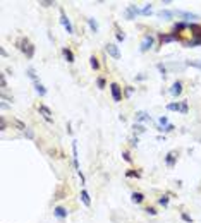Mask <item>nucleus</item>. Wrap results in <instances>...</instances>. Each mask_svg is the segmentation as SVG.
I'll return each instance as SVG.
<instances>
[{
    "instance_id": "nucleus-1",
    "label": "nucleus",
    "mask_w": 201,
    "mask_h": 223,
    "mask_svg": "<svg viewBox=\"0 0 201 223\" xmlns=\"http://www.w3.org/2000/svg\"><path fill=\"white\" fill-rule=\"evenodd\" d=\"M105 52L108 53L110 57H113V58H120V52H119V47L117 45H113V43H108V45H105Z\"/></svg>"
},
{
    "instance_id": "nucleus-19",
    "label": "nucleus",
    "mask_w": 201,
    "mask_h": 223,
    "mask_svg": "<svg viewBox=\"0 0 201 223\" xmlns=\"http://www.w3.org/2000/svg\"><path fill=\"white\" fill-rule=\"evenodd\" d=\"M88 24H90V28H91V31H93V33H98V22L95 21L93 17H90V19H88Z\"/></svg>"
},
{
    "instance_id": "nucleus-18",
    "label": "nucleus",
    "mask_w": 201,
    "mask_h": 223,
    "mask_svg": "<svg viewBox=\"0 0 201 223\" xmlns=\"http://www.w3.org/2000/svg\"><path fill=\"white\" fill-rule=\"evenodd\" d=\"M175 158H177V156H175V153H168V154H167V158H165L167 165H168V167H174V163H175Z\"/></svg>"
},
{
    "instance_id": "nucleus-15",
    "label": "nucleus",
    "mask_w": 201,
    "mask_h": 223,
    "mask_svg": "<svg viewBox=\"0 0 201 223\" xmlns=\"http://www.w3.org/2000/svg\"><path fill=\"white\" fill-rule=\"evenodd\" d=\"M131 199H132V202H136V204H139V202H143V201H145V196L141 194V192H132Z\"/></svg>"
},
{
    "instance_id": "nucleus-24",
    "label": "nucleus",
    "mask_w": 201,
    "mask_h": 223,
    "mask_svg": "<svg viewBox=\"0 0 201 223\" xmlns=\"http://www.w3.org/2000/svg\"><path fill=\"white\" fill-rule=\"evenodd\" d=\"M24 53L28 55V58H31V57L35 55V47H33V45H29L28 48H26V52H24Z\"/></svg>"
},
{
    "instance_id": "nucleus-26",
    "label": "nucleus",
    "mask_w": 201,
    "mask_h": 223,
    "mask_svg": "<svg viewBox=\"0 0 201 223\" xmlns=\"http://www.w3.org/2000/svg\"><path fill=\"white\" fill-rule=\"evenodd\" d=\"M186 65H191V67H198V69H201V60H193V62L189 60Z\"/></svg>"
},
{
    "instance_id": "nucleus-6",
    "label": "nucleus",
    "mask_w": 201,
    "mask_h": 223,
    "mask_svg": "<svg viewBox=\"0 0 201 223\" xmlns=\"http://www.w3.org/2000/svg\"><path fill=\"white\" fill-rule=\"evenodd\" d=\"M38 112L43 115V119L47 120V122H53V119H52V112H50L48 106H45V105H40L38 106Z\"/></svg>"
},
{
    "instance_id": "nucleus-22",
    "label": "nucleus",
    "mask_w": 201,
    "mask_h": 223,
    "mask_svg": "<svg viewBox=\"0 0 201 223\" xmlns=\"http://www.w3.org/2000/svg\"><path fill=\"white\" fill-rule=\"evenodd\" d=\"M28 76L31 77V81H33V83H36V81H38V77H36V70L33 69V67H29V69H28Z\"/></svg>"
},
{
    "instance_id": "nucleus-10",
    "label": "nucleus",
    "mask_w": 201,
    "mask_h": 223,
    "mask_svg": "<svg viewBox=\"0 0 201 223\" xmlns=\"http://www.w3.org/2000/svg\"><path fill=\"white\" fill-rule=\"evenodd\" d=\"M72 156H74V168L79 172V160H77V144H76V141H72Z\"/></svg>"
},
{
    "instance_id": "nucleus-42",
    "label": "nucleus",
    "mask_w": 201,
    "mask_h": 223,
    "mask_svg": "<svg viewBox=\"0 0 201 223\" xmlns=\"http://www.w3.org/2000/svg\"><path fill=\"white\" fill-rule=\"evenodd\" d=\"M146 213H148V215H156L155 208H148V209H146Z\"/></svg>"
},
{
    "instance_id": "nucleus-40",
    "label": "nucleus",
    "mask_w": 201,
    "mask_h": 223,
    "mask_svg": "<svg viewBox=\"0 0 201 223\" xmlns=\"http://www.w3.org/2000/svg\"><path fill=\"white\" fill-rule=\"evenodd\" d=\"M122 156H124L125 161H131V156H129V153H127V151H124V153H122Z\"/></svg>"
},
{
    "instance_id": "nucleus-21",
    "label": "nucleus",
    "mask_w": 201,
    "mask_h": 223,
    "mask_svg": "<svg viewBox=\"0 0 201 223\" xmlns=\"http://www.w3.org/2000/svg\"><path fill=\"white\" fill-rule=\"evenodd\" d=\"M90 64H91V67H93L95 70H98V69H100V62H98V58H96L95 55H91V58H90Z\"/></svg>"
},
{
    "instance_id": "nucleus-17",
    "label": "nucleus",
    "mask_w": 201,
    "mask_h": 223,
    "mask_svg": "<svg viewBox=\"0 0 201 223\" xmlns=\"http://www.w3.org/2000/svg\"><path fill=\"white\" fill-rule=\"evenodd\" d=\"M17 45H19V50H22V52H26V48L29 47L28 38H22V40H19V41H17Z\"/></svg>"
},
{
    "instance_id": "nucleus-9",
    "label": "nucleus",
    "mask_w": 201,
    "mask_h": 223,
    "mask_svg": "<svg viewBox=\"0 0 201 223\" xmlns=\"http://www.w3.org/2000/svg\"><path fill=\"white\" fill-rule=\"evenodd\" d=\"M170 93H172L174 96H179L180 93H182V83H180V81H175V83L172 84V89H170Z\"/></svg>"
},
{
    "instance_id": "nucleus-4",
    "label": "nucleus",
    "mask_w": 201,
    "mask_h": 223,
    "mask_svg": "<svg viewBox=\"0 0 201 223\" xmlns=\"http://www.w3.org/2000/svg\"><path fill=\"white\" fill-rule=\"evenodd\" d=\"M138 14H141V10H139L136 5H132V4H131V5H129L127 9H125V12H124L125 19H129V21H131V19H134V17H136Z\"/></svg>"
},
{
    "instance_id": "nucleus-45",
    "label": "nucleus",
    "mask_w": 201,
    "mask_h": 223,
    "mask_svg": "<svg viewBox=\"0 0 201 223\" xmlns=\"http://www.w3.org/2000/svg\"><path fill=\"white\" fill-rule=\"evenodd\" d=\"M0 53H2V57H7V52H5V48H0Z\"/></svg>"
},
{
    "instance_id": "nucleus-43",
    "label": "nucleus",
    "mask_w": 201,
    "mask_h": 223,
    "mask_svg": "<svg viewBox=\"0 0 201 223\" xmlns=\"http://www.w3.org/2000/svg\"><path fill=\"white\" fill-rule=\"evenodd\" d=\"M182 220H184V222H187V223H191V222H193V220H191V218H189V216H187L186 213L182 215Z\"/></svg>"
},
{
    "instance_id": "nucleus-32",
    "label": "nucleus",
    "mask_w": 201,
    "mask_h": 223,
    "mask_svg": "<svg viewBox=\"0 0 201 223\" xmlns=\"http://www.w3.org/2000/svg\"><path fill=\"white\" fill-rule=\"evenodd\" d=\"M0 127H2V131L7 129V120L4 119V117H0Z\"/></svg>"
},
{
    "instance_id": "nucleus-27",
    "label": "nucleus",
    "mask_w": 201,
    "mask_h": 223,
    "mask_svg": "<svg viewBox=\"0 0 201 223\" xmlns=\"http://www.w3.org/2000/svg\"><path fill=\"white\" fill-rule=\"evenodd\" d=\"M158 131H162V132H170V131H174V126L168 124V126H165V127H158Z\"/></svg>"
},
{
    "instance_id": "nucleus-39",
    "label": "nucleus",
    "mask_w": 201,
    "mask_h": 223,
    "mask_svg": "<svg viewBox=\"0 0 201 223\" xmlns=\"http://www.w3.org/2000/svg\"><path fill=\"white\" fill-rule=\"evenodd\" d=\"M117 40H119V41H124L125 35H124V33H117Z\"/></svg>"
},
{
    "instance_id": "nucleus-2",
    "label": "nucleus",
    "mask_w": 201,
    "mask_h": 223,
    "mask_svg": "<svg viewBox=\"0 0 201 223\" xmlns=\"http://www.w3.org/2000/svg\"><path fill=\"white\" fill-rule=\"evenodd\" d=\"M174 16L182 17V19H187V21H196V19H200V16H198V14H193V12H184V10H174Z\"/></svg>"
},
{
    "instance_id": "nucleus-16",
    "label": "nucleus",
    "mask_w": 201,
    "mask_h": 223,
    "mask_svg": "<svg viewBox=\"0 0 201 223\" xmlns=\"http://www.w3.org/2000/svg\"><path fill=\"white\" fill-rule=\"evenodd\" d=\"M174 16V10H160L158 12V17H162V19H170Z\"/></svg>"
},
{
    "instance_id": "nucleus-41",
    "label": "nucleus",
    "mask_w": 201,
    "mask_h": 223,
    "mask_svg": "<svg viewBox=\"0 0 201 223\" xmlns=\"http://www.w3.org/2000/svg\"><path fill=\"white\" fill-rule=\"evenodd\" d=\"M127 177H139V174H138V172H132V170H131V172H127Z\"/></svg>"
},
{
    "instance_id": "nucleus-20",
    "label": "nucleus",
    "mask_w": 201,
    "mask_h": 223,
    "mask_svg": "<svg viewBox=\"0 0 201 223\" xmlns=\"http://www.w3.org/2000/svg\"><path fill=\"white\" fill-rule=\"evenodd\" d=\"M12 124H14V126L17 127L19 131H26V129H28V127H26V124H24V122H21V120H17V119H14V120H12Z\"/></svg>"
},
{
    "instance_id": "nucleus-25",
    "label": "nucleus",
    "mask_w": 201,
    "mask_h": 223,
    "mask_svg": "<svg viewBox=\"0 0 201 223\" xmlns=\"http://www.w3.org/2000/svg\"><path fill=\"white\" fill-rule=\"evenodd\" d=\"M24 136H26V137H28V139H35V132H33V129H26V131H24Z\"/></svg>"
},
{
    "instance_id": "nucleus-36",
    "label": "nucleus",
    "mask_w": 201,
    "mask_h": 223,
    "mask_svg": "<svg viewBox=\"0 0 201 223\" xmlns=\"http://www.w3.org/2000/svg\"><path fill=\"white\" fill-rule=\"evenodd\" d=\"M184 28H186V24H184V22H179V24H175V31H182Z\"/></svg>"
},
{
    "instance_id": "nucleus-31",
    "label": "nucleus",
    "mask_w": 201,
    "mask_h": 223,
    "mask_svg": "<svg viewBox=\"0 0 201 223\" xmlns=\"http://www.w3.org/2000/svg\"><path fill=\"white\" fill-rule=\"evenodd\" d=\"M158 202L162 204V206H167V204H168V197H167V196H162V197L158 199Z\"/></svg>"
},
{
    "instance_id": "nucleus-5",
    "label": "nucleus",
    "mask_w": 201,
    "mask_h": 223,
    "mask_svg": "<svg viewBox=\"0 0 201 223\" xmlns=\"http://www.w3.org/2000/svg\"><path fill=\"white\" fill-rule=\"evenodd\" d=\"M110 91H112V96H113V101H120V100H122L120 86H119L117 83H112V84H110Z\"/></svg>"
},
{
    "instance_id": "nucleus-46",
    "label": "nucleus",
    "mask_w": 201,
    "mask_h": 223,
    "mask_svg": "<svg viewBox=\"0 0 201 223\" xmlns=\"http://www.w3.org/2000/svg\"><path fill=\"white\" fill-rule=\"evenodd\" d=\"M0 106H2V110H5V108H9V105H7V103H4V101H2V105H0Z\"/></svg>"
},
{
    "instance_id": "nucleus-3",
    "label": "nucleus",
    "mask_w": 201,
    "mask_h": 223,
    "mask_svg": "<svg viewBox=\"0 0 201 223\" xmlns=\"http://www.w3.org/2000/svg\"><path fill=\"white\" fill-rule=\"evenodd\" d=\"M60 22H62L64 28L67 29V33H69V35H72V33H74V28H72V24H70L69 17L65 16V12H64V10H60Z\"/></svg>"
},
{
    "instance_id": "nucleus-35",
    "label": "nucleus",
    "mask_w": 201,
    "mask_h": 223,
    "mask_svg": "<svg viewBox=\"0 0 201 223\" xmlns=\"http://www.w3.org/2000/svg\"><path fill=\"white\" fill-rule=\"evenodd\" d=\"M180 112H182V113H187V103H186V101L180 103Z\"/></svg>"
},
{
    "instance_id": "nucleus-7",
    "label": "nucleus",
    "mask_w": 201,
    "mask_h": 223,
    "mask_svg": "<svg viewBox=\"0 0 201 223\" xmlns=\"http://www.w3.org/2000/svg\"><path fill=\"white\" fill-rule=\"evenodd\" d=\"M153 36H150V35H146L145 36V40H143V43H141V52H148V50L153 47Z\"/></svg>"
},
{
    "instance_id": "nucleus-12",
    "label": "nucleus",
    "mask_w": 201,
    "mask_h": 223,
    "mask_svg": "<svg viewBox=\"0 0 201 223\" xmlns=\"http://www.w3.org/2000/svg\"><path fill=\"white\" fill-rule=\"evenodd\" d=\"M33 84H35V89L40 96H45V95H47V89H45V86H43L40 81H36V83H33Z\"/></svg>"
},
{
    "instance_id": "nucleus-13",
    "label": "nucleus",
    "mask_w": 201,
    "mask_h": 223,
    "mask_svg": "<svg viewBox=\"0 0 201 223\" xmlns=\"http://www.w3.org/2000/svg\"><path fill=\"white\" fill-rule=\"evenodd\" d=\"M62 53H64L65 60H67L69 64L74 62V53H72V50H70V48H64V50H62Z\"/></svg>"
},
{
    "instance_id": "nucleus-34",
    "label": "nucleus",
    "mask_w": 201,
    "mask_h": 223,
    "mask_svg": "<svg viewBox=\"0 0 201 223\" xmlns=\"http://www.w3.org/2000/svg\"><path fill=\"white\" fill-rule=\"evenodd\" d=\"M150 12H151V5H150V4H146V7L141 10V14H150Z\"/></svg>"
},
{
    "instance_id": "nucleus-30",
    "label": "nucleus",
    "mask_w": 201,
    "mask_h": 223,
    "mask_svg": "<svg viewBox=\"0 0 201 223\" xmlns=\"http://www.w3.org/2000/svg\"><path fill=\"white\" fill-rule=\"evenodd\" d=\"M40 5H43V7H50V5H55V4L50 2V0H40Z\"/></svg>"
},
{
    "instance_id": "nucleus-28",
    "label": "nucleus",
    "mask_w": 201,
    "mask_h": 223,
    "mask_svg": "<svg viewBox=\"0 0 201 223\" xmlns=\"http://www.w3.org/2000/svg\"><path fill=\"white\" fill-rule=\"evenodd\" d=\"M134 131H136V132H139V134H141V132H145L146 129H145V127H143V126H141V124H134Z\"/></svg>"
},
{
    "instance_id": "nucleus-44",
    "label": "nucleus",
    "mask_w": 201,
    "mask_h": 223,
    "mask_svg": "<svg viewBox=\"0 0 201 223\" xmlns=\"http://www.w3.org/2000/svg\"><path fill=\"white\" fill-rule=\"evenodd\" d=\"M131 146H132V148H136V146H138V137H134V139L131 141Z\"/></svg>"
},
{
    "instance_id": "nucleus-38",
    "label": "nucleus",
    "mask_w": 201,
    "mask_h": 223,
    "mask_svg": "<svg viewBox=\"0 0 201 223\" xmlns=\"http://www.w3.org/2000/svg\"><path fill=\"white\" fill-rule=\"evenodd\" d=\"M158 69H160V72H162V76H165V74H167V69L162 65V64H158Z\"/></svg>"
},
{
    "instance_id": "nucleus-33",
    "label": "nucleus",
    "mask_w": 201,
    "mask_h": 223,
    "mask_svg": "<svg viewBox=\"0 0 201 223\" xmlns=\"http://www.w3.org/2000/svg\"><path fill=\"white\" fill-rule=\"evenodd\" d=\"M160 127H165V126H168V124H167V122H168V120H167V117H160Z\"/></svg>"
},
{
    "instance_id": "nucleus-11",
    "label": "nucleus",
    "mask_w": 201,
    "mask_h": 223,
    "mask_svg": "<svg viewBox=\"0 0 201 223\" xmlns=\"http://www.w3.org/2000/svg\"><path fill=\"white\" fill-rule=\"evenodd\" d=\"M81 201L84 202V206H86V208H90L91 206V199H90V194H88V191H81Z\"/></svg>"
},
{
    "instance_id": "nucleus-8",
    "label": "nucleus",
    "mask_w": 201,
    "mask_h": 223,
    "mask_svg": "<svg viewBox=\"0 0 201 223\" xmlns=\"http://www.w3.org/2000/svg\"><path fill=\"white\" fill-rule=\"evenodd\" d=\"M53 215H55L57 218L64 220V218H67V209L64 208V206H55V209H53Z\"/></svg>"
},
{
    "instance_id": "nucleus-37",
    "label": "nucleus",
    "mask_w": 201,
    "mask_h": 223,
    "mask_svg": "<svg viewBox=\"0 0 201 223\" xmlns=\"http://www.w3.org/2000/svg\"><path fill=\"white\" fill-rule=\"evenodd\" d=\"M0 83H2V88H7V81H5V76H4V74L0 76Z\"/></svg>"
},
{
    "instance_id": "nucleus-29",
    "label": "nucleus",
    "mask_w": 201,
    "mask_h": 223,
    "mask_svg": "<svg viewBox=\"0 0 201 223\" xmlns=\"http://www.w3.org/2000/svg\"><path fill=\"white\" fill-rule=\"evenodd\" d=\"M96 84H98V88H100V89H103V88H105V79H103V77H98Z\"/></svg>"
},
{
    "instance_id": "nucleus-23",
    "label": "nucleus",
    "mask_w": 201,
    "mask_h": 223,
    "mask_svg": "<svg viewBox=\"0 0 201 223\" xmlns=\"http://www.w3.org/2000/svg\"><path fill=\"white\" fill-rule=\"evenodd\" d=\"M167 110H177V112H180V103H168V105H167Z\"/></svg>"
},
{
    "instance_id": "nucleus-14",
    "label": "nucleus",
    "mask_w": 201,
    "mask_h": 223,
    "mask_svg": "<svg viewBox=\"0 0 201 223\" xmlns=\"http://www.w3.org/2000/svg\"><path fill=\"white\" fill-rule=\"evenodd\" d=\"M136 120H146V122H151V115H148L146 112H138V113H136Z\"/></svg>"
}]
</instances>
